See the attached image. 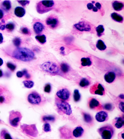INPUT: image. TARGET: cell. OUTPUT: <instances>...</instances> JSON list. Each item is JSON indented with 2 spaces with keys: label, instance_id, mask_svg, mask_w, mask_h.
Returning a JSON list of instances; mask_svg holds the SVG:
<instances>
[{
  "label": "cell",
  "instance_id": "cell-1",
  "mask_svg": "<svg viewBox=\"0 0 124 139\" xmlns=\"http://www.w3.org/2000/svg\"><path fill=\"white\" fill-rule=\"evenodd\" d=\"M12 56L18 60L23 62H29L34 59L35 55L33 51L30 49L20 47L14 50Z\"/></svg>",
  "mask_w": 124,
  "mask_h": 139
},
{
  "label": "cell",
  "instance_id": "cell-2",
  "mask_svg": "<svg viewBox=\"0 0 124 139\" xmlns=\"http://www.w3.org/2000/svg\"><path fill=\"white\" fill-rule=\"evenodd\" d=\"M54 4V1H41L37 4L36 6L37 11L41 14L47 13L53 9Z\"/></svg>",
  "mask_w": 124,
  "mask_h": 139
},
{
  "label": "cell",
  "instance_id": "cell-3",
  "mask_svg": "<svg viewBox=\"0 0 124 139\" xmlns=\"http://www.w3.org/2000/svg\"><path fill=\"white\" fill-rule=\"evenodd\" d=\"M41 67L42 70L51 75H57L59 73V67L52 62H46L41 65Z\"/></svg>",
  "mask_w": 124,
  "mask_h": 139
},
{
  "label": "cell",
  "instance_id": "cell-4",
  "mask_svg": "<svg viewBox=\"0 0 124 139\" xmlns=\"http://www.w3.org/2000/svg\"><path fill=\"white\" fill-rule=\"evenodd\" d=\"M55 104L58 108L64 114L67 115L72 114V110L70 106L66 101L58 98H56Z\"/></svg>",
  "mask_w": 124,
  "mask_h": 139
},
{
  "label": "cell",
  "instance_id": "cell-5",
  "mask_svg": "<svg viewBox=\"0 0 124 139\" xmlns=\"http://www.w3.org/2000/svg\"><path fill=\"white\" fill-rule=\"evenodd\" d=\"M98 132L103 139H111L114 133V130L111 126H104L98 129Z\"/></svg>",
  "mask_w": 124,
  "mask_h": 139
},
{
  "label": "cell",
  "instance_id": "cell-6",
  "mask_svg": "<svg viewBox=\"0 0 124 139\" xmlns=\"http://www.w3.org/2000/svg\"><path fill=\"white\" fill-rule=\"evenodd\" d=\"M22 117V115L20 112L11 110L10 112L9 115V122L11 125L14 127H17Z\"/></svg>",
  "mask_w": 124,
  "mask_h": 139
},
{
  "label": "cell",
  "instance_id": "cell-7",
  "mask_svg": "<svg viewBox=\"0 0 124 139\" xmlns=\"http://www.w3.org/2000/svg\"><path fill=\"white\" fill-rule=\"evenodd\" d=\"M21 128L23 133L31 136L35 137L38 134V130L35 124H24L21 126Z\"/></svg>",
  "mask_w": 124,
  "mask_h": 139
},
{
  "label": "cell",
  "instance_id": "cell-8",
  "mask_svg": "<svg viewBox=\"0 0 124 139\" xmlns=\"http://www.w3.org/2000/svg\"><path fill=\"white\" fill-rule=\"evenodd\" d=\"M27 100L31 104L39 105L41 102V97L37 92L33 91L28 95Z\"/></svg>",
  "mask_w": 124,
  "mask_h": 139
},
{
  "label": "cell",
  "instance_id": "cell-9",
  "mask_svg": "<svg viewBox=\"0 0 124 139\" xmlns=\"http://www.w3.org/2000/svg\"><path fill=\"white\" fill-rule=\"evenodd\" d=\"M46 25L51 29H55L59 25L58 17L55 15H50L47 18L46 20Z\"/></svg>",
  "mask_w": 124,
  "mask_h": 139
},
{
  "label": "cell",
  "instance_id": "cell-10",
  "mask_svg": "<svg viewBox=\"0 0 124 139\" xmlns=\"http://www.w3.org/2000/svg\"><path fill=\"white\" fill-rule=\"evenodd\" d=\"M90 93L94 95H98L103 96L105 95V92L103 87L98 83L92 85L90 89Z\"/></svg>",
  "mask_w": 124,
  "mask_h": 139
},
{
  "label": "cell",
  "instance_id": "cell-11",
  "mask_svg": "<svg viewBox=\"0 0 124 139\" xmlns=\"http://www.w3.org/2000/svg\"><path fill=\"white\" fill-rule=\"evenodd\" d=\"M10 97V96L7 90L0 87V104L9 102Z\"/></svg>",
  "mask_w": 124,
  "mask_h": 139
},
{
  "label": "cell",
  "instance_id": "cell-12",
  "mask_svg": "<svg viewBox=\"0 0 124 139\" xmlns=\"http://www.w3.org/2000/svg\"><path fill=\"white\" fill-rule=\"evenodd\" d=\"M56 95L60 99L66 101L69 100L70 93V91L67 89H63L58 91L56 93Z\"/></svg>",
  "mask_w": 124,
  "mask_h": 139
},
{
  "label": "cell",
  "instance_id": "cell-13",
  "mask_svg": "<svg viewBox=\"0 0 124 139\" xmlns=\"http://www.w3.org/2000/svg\"><path fill=\"white\" fill-rule=\"evenodd\" d=\"M75 27L81 32H89L91 30V27L89 24L86 22L81 21L74 25Z\"/></svg>",
  "mask_w": 124,
  "mask_h": 139
},
{
  "label": "cell",
  "instance_id": "cell-14",
  "mask_svg": "<svg viewBox=\"0 0 124 139\" xmlns=\"http://www.w3.org/2000/svg\"><path fill=\"white\" fill-rule=\"evenodd\" d=\"M88 106L90 108L96 110H100L102 109V107L99 101L96 99L92 98L89 99L88 101Z\"/></svg>",
  "mask_w": 124,
  "mask_h": 139
},
{
  "label": "cell",
  "instance_id": "cell-15",
  "mask_svg": "<svg viewBox=\"0 0 124 139\" xmlns=\"http://www.w3.org/2000/svg\"><path fill=\"white\" fill-rule=\"evenodd\" d=\"M95 119L99 122H104L107 120L108 115L105 111H101L96 114Z\"/></svg>",
  "mask_w": 124,
  "mask_h": 139
},
{
  "label": "cell",
  "instance_id": "cell-16",
  "mask_svg": "<svg viewBox=\"0 0 124 139\" xmlns=\"http://www.w3.org/2000/svg\"><path fill=\"white\" fill-rule=\"evenodd\" d=\"M33 29L35 33L38 34L43 31L44 29V26L41 22H37L34 24Z\"/></svg>",
  "mask_w": 124,
  "mask_h": 139
},
{
  "label": "cell",
  "instance_id": "cell-17",
  "mask_svg": "<svg viewBox=\"0 0 124 139\" xmlns=\"http://www.w3.org/2000/svg\"><path fill=\"white\" fill-rule=\"evenodd\" d=\"M104 79L107 83H112L116 78V74L113 72H108L105 74L104 76Z\"/></svg>",
  "mask_w": 124,
  "mask_h": 139
},
{
  "label": "cell",
  "instance_id": "cell-18",
  "mask_svg": "<svg viewBox=\"0 0 124 139\" xmlns=\"http://www.w3.org/2000/svg\"><path fill=\"white\" fill-rule=\"evenodd\" d=\"M113 124L118 129L121 128L124 125V118L121 117H117L114 120Z\"/></svg>",
  "mask_w": 124,
  "mask_h": 139
},
{
  "label": "cell",
  "instance_id": "cell-19",
  "mask_svg": "<svg viewBox=\"0 0 124 139\" xmlns=\"http://www.w3.org/2000/svg\"><path fill=\"white\" fill-rule=\"evenodd\" d=\"M25 13L26 11L25 9L22 7H17L15 9V15L18 17H23L25 15Z\"/></svg>",
  "mask_w": 124,
  "mask_h": 139
},
{
  "label": "cell",
  "instance_id": "cell-20",
  "mask_svg": "<svg viewBox=\"0 0 124 139\" xmlns=\"http://www.w3.org/2000/svg\"><path fill=\"white\" fill-rule=\"evenodd\" d=\"M83 129L82 127H77L73 131V135L74 137L76 138H78L81 137L83 134Z\"/></svg>",
  "mask_w": 124,
  "mask_h": 139
},
{
  "label": "cell",
  "instance_id": "cell-21",
  "mask_svg": "<svg viewBox=\"0 0 124 139\" xmlns=\"http://www.w3.org/2000/svg\"><path fill=\"white\" fill-rule=\"evenodd\" d=\"M112 7L115 10L120 11L122 10L124 7V4L122 2L115 1L112 3Z\"/></svg>",
  "mask_w": 124,
  "mask_h": 139
},
{
  "label": "cell",
  "instance_id": "cell-22",
  "mask_svg": "<svg viewBox=\"0 0 124 139\" xmlns=\"http://www.w3.org/2000/svg\"><path fill=\"white\" fill-rule=\"evenodd\" d=\"M111 17L113 20L119 23H122L124 21L123 16L117 13H114L111 14Z\"/></svg>",
  "mask_w": 124,
  "mask_h": 139
},
{
  "label": "cell",
  "instance_id": "cell-23",
  "mask_svg": "<svg viewBox=\"0 0 124 139\" xmlns=\"http://www.w3.org/2000/svg\"><path fill=\"white\" fill-rule=\"evenodd\" d=\"M0 138L1 139H13L7 130L5 129L2 130L1 132Z\"/></svg>",
  "mask_w": 124,
  "mask_h": 139
},
{
  "label": "cell",
  "instance_id": "cell-24",
  "mask_svg": "<svg viewBox=\"0 0 124 139\" xmlns=\"http://www.w3.org/2000/svg\"><path fill=\"white\" fill-rule=\"evenodd\" d=\"M1 7L3 9L6 11L10 10L11 7V2L10 1H4L1 4Z\"/></svg>",
  "mask_w": 124,
  "mask_h": 139
},
{
  "label": "cell",
  "instance_id": "cell-25",
  "mask_svg": "<svg viewBox=\"0 0 124 139\" xmlns=\"http://www.w3.org/2000/svg\"><path fill=\"white\" fill-rule=\"evenodd\" d=\"M81 64L83 66H89L92 64V62L89 58H82L81 60Z\"/></svg>",
  "mask_w": 124,
  "mask_h": 139
},
{
  "label": "cell",
  "instance_id": "cell-26",
  "mask_svg": "<svg viewBox=\"0 0 124 139\" xmlns=\"http://www.w3.org/2000/svg\"><path fill=\"white\" fill-rule=\"evenodd\" d=\"M96 47L98 49L100 50H104L107 48L105 45L104 43L103 42V41L101 40H98L97 41V44H96Z\"/></svg>",
  "mask_w": 124,
  "mask_h": 139
},
{
  "label": "cell",
  "instance_id": "cell-27",
  "mask_svg": "<svg viewBox=\"0 0 124 139\" xmlns=\"http://www.w3.org/2000/svg\"><path fill=\"white\" fill-rule=\"evenodd\" d=\"M35 38L41 44H43L46 43V37L44 34L37 35L35 36Z\"/></svg>",
  "mask_w": 124,
  "mask_h": 139
},
{
  "label": "cell",
  "instance_id": "cell-28",
  "mask_svg": "<svg viewBox=\"0 0 124 139\" xmlns=\"http://www.w3.org/2000/svg\"><path fill=\"white\" fill-rule=\"evenodd\" d=\"M96 31L98 36L101 37L102 36L104 31V28L103 25H99L96 28Z\"/></svg>",
  "mask_w": 124,
  "mask_h": 139
},
{
  "label": "cell",
  "instance_id": "cell-29",
  "mask_svg": "<svg viewBox=\"0 0 124 139\" xmlns=\"http://www.w3.org/2000/svg\"><path fill=\"white\" fill-rule=\"evenodd\" d=\"M90 82L88 80L85 78H83L79 83V85L82 87H86L90 85Z\"/></svg>",
  "mask_w": 124,
  "mask_h": 139
},
{
  "label": "cell",
  "instance_id": "cell-30",
  "mask_svg": "<svg viewBox=\"0 0 124 139\" xmlns=\"http://www.w3.org/2000/svg\"><path fill=\"white\" fill-rule=\"evenodd\" d=\"M61 69L64 73H67L70 70V68L67 64L63 63L61 64Z\"/></svg>",
  "mask_w": 124,
  "mask_h": 139
},
{
  "label": "cell",
  "instance_id": "cell-31",
  "mask_svg": "<svg viewBox=\"0 0 124 139\" xmlns=\"http://www.w3.org/2000/svg\"><path fill=\"white\" fill-rule=\"evenodd\" d=\"M23 84L24 87L28 89H31L33 87L34 83L31 80H25L23 81Z\"/></svg>",
  "mask_w": 124,
  "mask_h": 139
},
{
  "label": "cell",
  "instance_id": "cell-32",
  "mask_svg": "<svg viewBox=\"0 0 124 139\" xmlns=\"http://www.w3.org/2000/svg\"><path fill=\"white\" fill-rule=\"evenodd\" d=\"M81 96L78 90L75 89L74 91V99L75 102H78L81 99Z\"/></svg>",
  "mask_w": 124,
  "mask_h": 139
},
{
  "label": "cell",
  "instance_id": "cell-33",
  "mask_svg": "<svg viewBox=\"0 0 124 139\" xmlns=\"http://www.w3.org/2000/svg\"><path fill=\"white\" fill-rule=\"evenodd\" d=\"M84 119L86 123L90 124L92 122V118L90 114L87 113H83Z\"/></svg>",
  "mask_w": 124,
  "mask_h": 139
},
{
  "label": "cell",
  "instance_id": "cell-34",
  "mask_svg": "<svg viewBox=\"0 0 124 139\" xmlns=\"http://www.w3.org/2000/svg\"><path fill=\"white\" fill-rule=\"evenodd\" d=\"M13 44L17 47H19L21 43V40L19 37H16L13 39Z\"/></svg>",
  "mask_w": 124,
  "mask_h": 139
},
{
  "label": "cell",
  "instance_id": "cell-35",
  "mask_svg": "<svg viewBox=\"0 0 124 139\" xmlns=\"http://www.w3.org/2000/svg\"><path fill=\"white\" fill-rule=\"evenodd\" d=\"M42 120L44 121H54L55 118L52 116H46L43 117Z\"/></svg>",
  "mask_w": 124,
  "mask_h": 139
},
{
  "label": "cell",
  "instance_id": "cell-36",
  "mask_svg": "<svg viewBox=\"0 0 124 139\" xmlns=\"http://www.w3.org/2000/svg\"><path fill=\"white\" fill-rule=\"evenodd\" d=\"M15 27V25L13 23H9L6 25V28L9 32L13 31Z\"/></svg>",
  "mask_w": 124,
  "mask_h": 139
},
{
  "label": "cell",
  "instance_id": "cell-37",
  "mask_svg": "<svg viewBox=\"0 0 124 139\" xmlns=\"http://www.w3.org/2000/svg\"><path fill=\"white\" fill-rule=\"evenodd\" d=\"M102 108L106 110H111L113 109V106L111 104L107 103L104 104Z\"/></svg>",
  "mask_w": 124,
  "mask_h": 139
},
{
  "label": "cell",
  "instance_id": "cell-38",
  "mask_svg": "<svg viewBox=\"0 0 124 139\" xmlns=\"http://www.w3.org/2000/svg\"><path fill=\"white\" fill-rule=\"evenodd\" d=\"M21 33L25 35H30L31 33L28 28L26 27H23L21 29Z\"/></svg>",
  "mask_w": 124,
  "mask_h": 139
},
{
  "label": "cell",
  "instance_id": "cell-39",
  "mask_svg": "<svg viewBox=\"0 0 124 139\" xmlns=\"http://www.w3.org/2000/svg\"><path fill=\"white\" fill-rule=\"evenodd\" d=\"M44 131L46 132H48L51 131V128L50 125L48 123L45 124L43 127Z\"/></svg>",
  "mask_w": 124,
  "mask_h": 139
},
{
  "label": "cell",
  "instance_id": "cell-40",
  "mask_svg": "<svg viewBox=\"0 0 124 139\" xmlns=\"http://www.w3.org/2000/svg\"><path fill=\"white\" fill-rule=\"evenodd\" d=\"M7 66L12 71H14L16 68V66L15 64L9 62L7 63Z\"/></svg>",
  "mask_w": 124,
  "mask_h": 139
},
{
  "label": "cell",
  "instance_id": "cell-41",
  "mask_svg": "<svg viewBox=\"0 0 124 139\" xmlns=\"http://www.w3.org/2000/svg\"><path fill=\"white\" fill-rule=\"evenodd\" d=\"M51 84L49 83L47 84L44 87V92L47 93H49L51 91Z\"/></svg>",
  "mask_w": 124,
  "mask_h": 139
},
{
  "label": "cell",
  "instance_id": "cell-42",
  "mask_svg": "<svg viewBox=\"0 0 124 139\" xmlns=\"http://www.w3.org/2000/svg\"><path fill=\"white\" fill-rule=\"evenodd\" d=\"M22 6L25 7L26 5L29 4L30 3V1L28 0L26 1H21L18 0L17 1Z\"/></svg>",
  "mask_w": 124,
  "mask_h": 139
},
{
  "label": "cell",
  "instance_id": "cell-43",
  "mask_svg": "<svg viewBox=\"0 0 124 139\" xmlns=\"http://www.w3.org/2000/svg\"><path fill=\"white\" fill-rule=\"evenodd\" d=\"M23 73L24 76H25L26 79H29L30 78L31 76L30 74L28 73L27 70L26 69H24L22 71Z\"/></svg>",
  "mask_w": 124,
  "mask_h": 139
},
{
  "label": "cell",
  "instance_id": "cell-44",
  "mask_svg": "<svg viewBox=\"0 0 124 139\" xmlns=\"http://www.w3.org/2000/svg\"><path fill=\"white\" fill-rule=\"evenodd\" d=\"M124 103L123 101L120 102V103L119 104V109L123 112H124Z\"/></svg>",
  "mask_w": 124,
  "mask_h": 139
},
{
  "label": "cell",
  "instance_id": "cell-45",
  "mask_svg": "<svg viewBox=\"0 0 124 139\" xmlns=\"http://www.w3.org/2000/svg\"><path fill=\"white\" fill-rule=\"evenodd\" d=\"M17 77L19 78H21L22 77L24 76L23 73V71H17Z\"/></svg>",
  "mask_w": 124,
  "mask_h": 139
},
{
  "label": "cell",
  "instance_id": "cell-46",
  "mask_svg": "<svg viewBox=\"0 0 124 139\" xmlns=\"http://www.w3.org/2000/svg\"><path fill=\"white\" fill-rule=\"evenodd\" d=\"M94 7V5H93V4L92 3H88L87 4V7L88 9V10H92V9H93Z\"/></svg>",
  "mask_w": 124,
  "mask_h": 139
},
{
  "label": "cell",
  "instance_id": "cell-47",
  "mask_svg": "<svg viewBox=\"0 0 124 139\" xmlns=\"http://www.w3.org/2000/svg\"><path fill=\"white\" fill-rule=\"evenodd\" d=\"M95 6H96L95 7H96L98 9L100 10L101 8V4L99 3V2H97V3L95 4Z\"/></svg>",
  "mask_w": 124,
  "mask_h": 139
},
{
  "label": "cell",
  "instance_id": "cell-48",
  "mask_svg": "<svg viewBox=\"0 0 124 139\" xmlns=\"http://www.w3.org/2000/svg\"><path fill=\"white\" fill-rule=\"evenodd\" d=\"M3 35H2V33H0V44L3 43Z\"/></svg>",
  "mask_w": 124,
  "mask_h": 139
},
{
  "label": "cell",
  "instance_id": "cell-49",
  "mask_svg": "<svg viewBox=\"0 0 124 139\" xmlns=\"http://www.w3.org/2000/svg\"><path fill=\"white\" fill-rule=\"evenodd\" d=\"M4 13L3 11L0 9V19H2Z\"/></svg>",
  "mask_w": 124,
  "mask_h": 139
},
{
  "label": "cell",
  "instance_id": "cell-50",
  "mask_svg": "<svg viewBox=\"0 0 124 139\" xmlns=\"http://www.w3.org/2000/svg\"><path fill=\"white\" fill-rule=\"evenodd\" d=\"M5 28H6V26L5 25H2L0 26V30H4L5 29Z\"/></svg>",
  "mask_w": 124,
  "mask_h": 139
},
{
  "label": "cell",
  "instance_id": "cell-51",
  "mask_svg": "<svg viewBox=\"0 0 124 139\" xmlns=\"http://www.w3.org/2000/svg\"><path fill=\"white\" fill-rule=\"evenodd\" d=\"M92 10H93V11L95 12H97L98 11V9H97L96 7H93V9H92Z\"/></svg>",
  "mask_w": 124,
  "mask_h": 139
},
{
  "label": "cell",
  "instance_id": "cell-52",
  "mask_svg": "<svg viewBox=\"0 0 124 139\" xmlns=\"http://www.w3.org/2000/svg\"><path fill=\"white\" fill-rule=\"evenodd\" d=\"M3 63V61L1 58H0V66H1Z\"/></svg>",
  "mask_w": 124,
  "mask_h": 139
},
{
  "label": "cell",
  "instance_id": "cell-53",
  "mask_svg": "<svg viewBox=\"0 0 124 139\" xmlns=\"http://www.w3.org/2000/svg\"><path fill=\"white\" fill-rule=\"evenodd\" d=\"M3 76V71L1 70H0V77H1Z\"/></svg>",
  "mask_w": 124,
  "mask_h": 139
},
{
  "label": "cell",
  "instance_id": "cell-54",
  "mask_svg": "<svg viewBox=\"0 0 124 139\" xmlns=\"http://www.w3.org/2000/svg\"><path fill=\"white\" fill-rule=\"evenodd\" d=\"M119 97H120V98H121V99H124V94H121V95H119Z\"/></svg>",
  "mask_w": 124,
  "mask_h": 139
},
{
  "label": "cell",
  "instance_id": "cell-55",
  "mask_svg": "<svg viewBox=\"0 0 124 139\" xmlns=\"http://www.w3.org/2000/svg\"><path fill=\"white\" fill-rule=\"evenodd\" d=\"M60 49H61V50L62 51H63L64 50V48L63 47H61Z\"/></svg>",
  "mask_w": 124,
  "mask_h": 139
},
{
  "label": "cell",
  "instance_id": "cell-56",
  "mask_svg": "<svg viewBox=\"0 0 124 139\" xmlns=\"http://www.w3.org/2000/svg\"><path fill=\"white\" fill-rule=\"evenodd\" d=\"M92 3H95V2L94 1H92Z\"/></svg>",
  "mask_w": 124,
  "mask_h": 139
}]
</instances>
